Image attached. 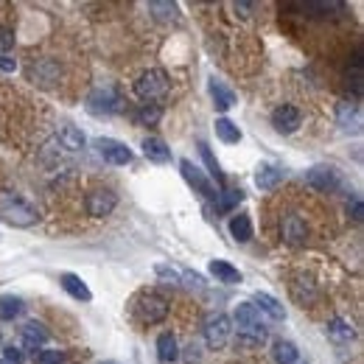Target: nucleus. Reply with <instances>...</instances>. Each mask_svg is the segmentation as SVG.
Returning <instances> with one entry per match:
<instances>
[{
    "label": "nucleus",
    "mask_w": 364,
    "mask_h": 364,
    "mask_svg": "<svg viewBox=\"0 0 364 364\" xmlns=\"http://www.w3.org/2000/svg\"><path fill=\"white\" fill-rule=\"evenodd\" d=\"M230 236L239 241V244H247L252 241V218L247 213H239L230 218Z\"/></svg>",
    "instance_id": "24"
},
{
    "label": "nucleus",
    "mask_w": 364,
    "mask_h": 364,
    "mask_svg": "<svg viewBox=\"0 0 364 364\" xmlns=\"http://www.w3.org/2000/svg\"><path fill=\"white\" fill-rule=\"evenodd\" d=\"M0 364H6V361H0Z\"/></svg>",
    "instance_id": "41"
},
{
    "label": "nucleus",
    "mask_w": 364,
    "mask_h": 364,
    "mask_svg": "<svg viewBox=\"0 0 364 364\" xmlns=\"http://www.w3.org/2000/svg\"><path fill=\"white\" fill-rule=\"evenodd\" d=\"M3 356H6V364H20V361H23V350H17L15 345H9Z\"/></svg>",
    "instance_id": "37"
},
{
    "label": "nucleus",
    "mask_w": 364,
    "mask_h": 364,
    "mask_svg": "<svg viewBox=\"0 0 364 364\" xmlns=\"http://www.w3.org/2000/svg\"><path fill=\"white\" fill-rule=\"evenodd\" d=\"M20 333H23V347L26 350H42L45 342H48V331L40 322H26L20 328Z\"/></svg>",
    "instance_id": "21"
},
{
    "label": "nucleus",
    "mask_w": 364,
    "mask_h": 364,
    "mask_svg": "<svg viewBox=\"0 0 364 364\" xmlns=\"http://www.w3.org/2000/svg\"><path fill=\"white\" fill-rule=\"evenodd\" d=\"M336 121L345 132H358L361 129V110L356 101H342L336 107Z\"/></svg>",
    "instance_id": "20"
},
{
    "label": "nucleus",
    "mask_w": 364,
    "mask_h": 364,
    "mask_svg": "<svg viewBox=\"0 0 364 364\" xmlns=\"http://www.w3.org/2000/svg\"><path fill=\"white\" fill-rule=\"evenodd\" d=\"M104 364H115V361H104Z\"/></svg>",
    "instance_id": "40"
},
{
    "label": "nucleus",
    "mask_w": 364,
    "mask_h": 364,
    "mask_svg": "<svg viewBox=\"0 0 364 364\" xmlns=\"http://www.w3.org/2000/svg\"><path fill=\"white\" fill-rule=\"evenodd\" d=\"M180 171H182V180H185L196 193H202L205 199H216V188H213V182L205 177V171H202L199 166H193L191 160H180Z\"/></svg>",
    "instance_id": "12"
},
{
    "label": "nucleus",
    "mask_w": 364,
    "mask_h": 364,
    "mask_svg": "<svg viewBox=\"0 0 364 364\" xmlns=\"http://www.w3.org/2000/svg\"><path fill=\"white\" fill-rule=\"evenodd\" d=\"M325 333H328V339H333V342H350V339L356 336L353 325H350L347 320H342V317H333V320L325 325Z\"/></svg>",
    "instance_id": "26"
},
{
    "label": "nucleus",
    "mask_w": 364,
    "mask_h": 364,
    "mask_svg": "<svg viewBox=\"0 0 364 364\" xmlns=\"http://www.w3.org/2000/svg\"><path fill=\"white\" fill-rule=\"evenodd\" d=\"M233 336V320L227 314H213L205 322V342L210 350H222Z\"/></svg>",
    "instance_id": "7"
},
{
    "label": "nucleus",
    "mask_w": 364,
    "mask_h": 364,
    "mask_svg": "<svg viewBox=\"0 0 364 364\" xmlns=\"http://www.w3.org/2000/svg\"><path fill=\"white\" fill-rule=\"evenodd\" d=\"M280 239L286 244H295V247L309 241V222L300 210H286L280 216Z\"/></svg>",
    "instance_id": "5"
},
{
    "label": "nucleus",
    "mask_w": 364,
    "mask_h": 364,
    "mask_svg": "<svg viewBox=\"0 0 364 364\" xmlns=\"http://www.w3.org/2000/svg\"><path fill=\"white\" fill-rule=\"evenodd\" d=\"M115 207H118V196H115V191H110V188H96V191H90V193L85 196V210H87V216H93V218H104V216H110Z\"/></svg>",
    "instance_id": "10"
},
{
    "label": "nucleus",
    "mask_w": 364,
    "mask_h": 364,
    "mask_svg": "<svg viewBox=\"0 0 364 364\" xmlns=\"http://www.w3.org/2000/svg\"><path fill=\"white\" fill-rule=\"evenodd\" d=\"M233 322L239 328V342L261 345L266 339V322L261 320V314L252 303H239V309L233 314Z\"/></svg>",
    "instance_id": "3"
},
{
    "label": "nucleus",
    "mask_w": 364,
    "mask_h": 364,
    "mask_svg": "<svg viewBox=\"0 0 364 364\" xmlns=\"http://www.w3.org/2000/svg\"><path fill=\"white\" fill-rule=\"evenodd\" d=\"M216 137L222 140V143H227V146H233V143H239L241 140V129L230 121V118H216Z\"/></svg>",
    "instance_id": "27"
},
{
    "label": "nucleus",
    "mask_w": 364,
    "mask_h": 364,
    "mask_svg": "<svg viewBox=\"0 0 364 364\" xmlns=\"http://www.w3.org/2000/svg\"><path fill=\"white\" fill-rule=\"evenodd\" d=\"M306 185L314 188V191H320V193H333L342 185V180H339V171L333 166L322 163V166H311L306 171Z\"/></svg>",
    "instance_id": "9"
},
{
    "label": "nucleus",
    "mask_w": 364,
    "mask_h": 364,
    "mask_svg": "<svg viewBox=\"0 0 364 364\" xmlns=\"http://www.w3.org/2000/svg\"><path fill=\"white\" fill-rule=\"evenodd\" d=\"M59 143H62V149H67V152H82L87 137H85V132L79 126H62L59 129Z\"/></svg>",
    "instance_id": "23"
},
{
    "label": "nucleus",
    "mask_w": 364,
    "mask_h": 364,
    "mask_svg": "<svg viewBox=\"0 0 364 364\" xmlns=\"http://www.w3.org/2000/svg\"><path fill=\"white\" fill-rule=\"evenodd\" d=\"M252 306L258 309V314H266L272 322H283L286 320V309L280 306L277 297L269 295V291H255V295H252Z\"/></svg>",
    "instance_id": "16"
},
{
    "label": "nucleus",
    "mask_w": 364,
    "mask_h": 364,
    "mask_svg": "<svg viewBox=\"0 0 364 364\" xmlns=\"http://www.w3.org/2000/svg\"><path fill=\"white\" fill-rule=\"evenodd\" d=\"M155 275H157L160 280H166V283H180V280H182V272H180L177 266H171V263H157V266H155Z\"/></svg>",
    "instance_id": "33"
},
{
    "label": "nucleus",
    "mask_w": 364,
    "mask_h": 364,
    "mask_svg": "<svg viewBox=\"0 0 364 364\" xmlns=\"http://www.w3.org/2000/svg\"><path fill=\"white\" fill-rule=\"evenodd\" d=\"M15 48V34L9 28H0V53H9Z\"/></svg>",
    "instance_id": "36"
},
{
    "label": "nucleus",
    "mask_w": 364,
    "mask_h": 364,
    "mask_svg": "<svg viewBox=\"0 0 364 364\" xmlns=\"http://www.w3.org/2000/svg\"><path fill=\"white\" fill-rule=\"evenodd\" d=\"M149 12H155V15H160L163 20H168V17H174L180 9H177V3H149Z\"/></svg>",
    "instance_id": "35"
},
{
    "label": "nucleus",
    "mask_w": 364,
    "mask_h": 364,
    "mask_svg": "<svg viewBox=\"0 0 364 364\" xmlns=\"http://www.w3.org/2000/svg\"><path fill=\"white\" fill-rule=\"evenodd\" d=\"M17 67V62L9 56V53H0V70H6V73H12Z\"/></svg>",
    "instance_id": "38"
},
{
    "label": "nucleus",
    "mask_w": 364,
    "mask_h": 364,
    "mask_svg": "<svg viewBox=\"0 0 364 364\" xmlns=\"http://www.w3.org/2000/svg\"><path fill=\"white\" fill-rule=\"evenodd\" d=\"M0 218L12 227H34L40 222V213L17 193L0 191Z\"/></svg>",
    "instance_id": "2"
},
{
    "label": "nucleus",
    "mask_w": 364,
    "mask_h": 364,
    "mask_svg": "<svg viewBox=\"0 0 364 364\" xmlns=\"http://www.w3.org/2000/svg\"><path fill=\"white\" fill-rule=\"evenodd\" d=\"M347 210H353V218L361 222V199L358 196H353V205H347Z\"/></svg>",
    "instance_id": "39"
},
{
    "label": "nucleus",
    "mask_w": 364,
    "mask_h": 364,
    "mask_svg": "<svg viewBox=\"0 0 364 364\" xmlns=\"http://www.w3.org/2000/svg\"><path fill=\"white\" fill-rule=\"evenodd\" d=\"M59 283H62V288L67 291V295L73 297V300H79V303H90L93 300V291H90V286L79 277V275H73V272H64L62 277H59Z\"/></svg>",
    "instance_id": "17"
},
{
    "label": "nucleus",
    "mask_w": 364,
    "mask_h": 364,
    "mask_svg": "<svg viewBox=\"0 0 364 364\" xmlns=\"http://www.w3.org/2000/svg\"><path fill=\"white\" fill-rule=\"evenodd\" d=\"M171 311V303L157 295V291H137V295L132 297V314L140 325H157L168 317Z\"/></svg>",
    "instance_id": "1"
},
{
    "label": "nucleus",
    "mask_w": 364,
    "mask_h": 364,
    "mask_svg": "<svg viewBox=\"0 0 364 364\" xmlns=\"http://www.w3.org/2000/svg\"><path fill=\"white\" fill-rule=\"evenodd\" d=\"M23 311H26V303H23L20 297H15V295L0 297V320H3V322H12V320H17Z\"/></svg>",
    "instance_id": "29"
},
{
    "label": "nucleus",
    "mask_w": 364,
    "mask_h": 364,
    "mask_svg": "<svg viewBox=\"0 0 364 364\" xmlns=\"http://www.w3.org/2000/svg\"><path fill=\"white\" fill-rule=\"evenodd\" d=\"M207 272H210L218 283H225V286H239V283H241V272H239L233 263L222 261V258H213V261L207 263Z\"/></svg>",
    "instance_id": "19"
},
{
    "label": "nucleus",
    "mask_w": 364,
    "mask_h": 364,
    "mask_svg": "<svg viewBox=\"0 0 364 364\" xmlns=\"http://www.w3.org/2000/svg\"><path fill=\"white\" fill-rule=\"evenodd\" d=\"M283 180H286V171L280 166H275V163H261L258 171H255V185L261 191H275Z\"/></svg>",
    "instance_id": "18"
},
{
    "label": "nucleus",
    "mask_w": 364,
    "mask_h": 364,
    "mask_svg": "<svg viewBox=\"0 0 364 364\" xmlns=\"http://www.w3.org/2000/svg\"><path fill=\"white\" fill-rule=\"evenodd\" d=\"M157 356L166 364H171V361L180 358V347H177V336L174 333H160L157 336Z\"/></svg>",
    "instance_id": "28"
},
{
    "label": "nucleus",
    "mask_w": 364,
    "mask_h": 364,
    "mask_svg": "<svg viewBox=\"0 0 364 364\" xmlns=\"http://www.w3.org/2000/svg\"><path fill=\"white\" fill-rule=\"evenodd\" d=\"M272 356L277 364H297L300 361V350L295 342H286V339H277L272 345Z\"/></svg>",
    "instance_id": "25"
},
{
    "label": "nucleus",
    "mask_w": 364,
    "mask_h": 364,
    "mask_svg": "<svg viewBox=\"0 0 364 364\" xmlns=\"http://www.w3.org/2000/svg\"><path fill=\"white\" fill-rule=\"evenodd\" d=\"M64 361V350H37L34 364H62Z\"/></svg>",
    "instance_id": "34"
},
{
    "label": "nucleus",
    "mask_w": 364,
    "mask_h": 364,
    "mask_svg": "<svg viewBox=\"0 0 364 364\" xmlns=\"http://www.w3.org/2000/svg\"><path fill=\"white\" fill-rule=\"evenodd\" d=\"M300 123H303V112H300L295 104H280V107H275V112H272V126H275V132L291 135V132L300 129Z\"/></svg>",
    "instance_id": "11"
},
{
    "label": "nucleus",
    "mask_w": 364,
    "mask_h": 364,
    "mask_svg": "<svg viewBox=\"0 0 364 364\" xmlns=\"http://www.w3.org/2000/svg\"><path fill=\"white\" fill-rule=\"evenodd\" d=\"M140 149H143V155H146V160H149V163H157V166L171 163V149H168V143L163 137H155V135L143 137Z\"/></svg>",
    "instance_id": "15"
},
{
    "label": "nucleus",
    "mask_w": 364,
    "mask_h": 364,
    "mask_svg": "<svg viewBox=\"0 0 364 364\" xmlns=\"http://www.w3.org/2000/svg\"><path fill=\"white\" fill-rule=\"evenodd\" d=\"M168 90H171V82L166 76V70H157V67L143 70L135 82V93L143 101H160L163 96H168Z\"/></svg>",
    "instance_id": "4"
},
{
    "label": "nucleus",
    "mask_w": 364,
    "mask_h": 364,
    "mask_svg": "<svg viewBox=\"0 0 364 364\" xmlns=\"http://www.w3.org/2000/svg\"><path fill=\"white\" fill-rule=\"evenodd\" d=\"M160 118H163V107L160 104H143L135 112V123H140V126H155Z\"/></svg>",
    "instance_id": "32"
},
{
    "label": "nucleus",
    "mask_w": 364,
    "mask_h": 364,
    "mask_svg": "<svg viewBox=\"0 0 364 364\" xmlns=\"http://www.w3.org/2000/svg\"><path fill=\"white\" fill-rule=\"evenodd\" d=\"M241 202H244V191H236V188L216 193V210H218V213H230V210H236Z\"/></svg>",
    "instance_id": "30"
},
{
    "label": "nucleus",
    "mask_w": 364,
    "mask_h": 364,
    "mask_svg": "<svg viewBox=\"0 0 364 364\" xmlns=\"http://www.w3.org/2000/svg\"><path fill=\"white\" fill-rule=\"evenodd\" d=\"M28 79L51 87L53 82H59V64L53 59H34L28 64Z\"/></svg>",
    "instance_id": "14"
},
{
    "label": "nucleus",
    "mask_w": 364,
    "mask_h": 364,
    "mask_svg": "<svg viewBox=\"0 0 364 364\" xmlns=\"http://www.w3.org/2000/svg\"><path fill=\"white\" fill-rule=\"evenodd\" d=\"M87 112L90 115H96V118H110V115H115L118 110H121V98H118V93L112 90V87H98V90H93L90 96H87Z\"/></svg>",
    "instance_id": "8"
},
{
    "label": "nucleus",
    "mask_w": 364,
    "mask_h": 364,
    "mask_svg": "<svg viewBox=\"0 0 364 364\" xmlns=\"http://www.w3.org/2000/svg\"><path fill=\"white\" fill-rule=\"evenodd\" d=\"M288 288H291V297L297 300V306H300V309H311V306L317 303V297H320V288H317V283H314L311 277H306V275H300V277H291Z\"/></svg>",
    "instance_id": "13"
},
{
    "label": "nucleus",
    "mask_w": 364,
    "mask_h": 364,
    "mask_svg": "<svg viewBox=\"0 0 364 364\" xmlns=\"http://www.w3.org/2000/svg\"><path fill=\"white\" fill-rule=\"evenodd\" d=\"M199 155H202V160H205V166H207V174L218 182V185H225V174H222V166H218V160L213 157V152H210V146L205 143V140H199Z\"/></svg>",
    "instance_id": "31"
},
{
    "label": "nucleus",
    "mask_w": 364,
    "mask_h": 364,
    "mask_svg": "<svg viewBox=\"0 0 364 364\" xmlns=\"http://www.w3.org/2000/svg\"><path fill=\"white\" fill-rule=\"evenodd\" d=\"M93 146H96L98 157H101L104 163H110V166H129L132 157H135L129 146L121 143V140H115V137H96Z\"/></svg>",
    "instance_id": "6"
},
{
    "label": "nucleus",
    "mask_w": 364,
    "mask_h": 364,
    "mask_svg": "<svg viewBox=\"0 0 364 364\" xmlns=\"http://www.w3.org/2000/svg\"><path fill=\"white\" fill-rule=\"evenodd\" d=\"M210 96H213V104H216V110H222V112H227L230 107H236V93L227 87V85H222L216 76L210 79Z\"/></svg>",
    "instance_id": "22"
}]
</instances>
